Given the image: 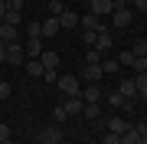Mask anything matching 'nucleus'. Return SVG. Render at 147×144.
I'll use <instances>...</instances> for the list:
<instances>
[{
    "label": "nucleus",
    "mask_w": 147,
    "mask_h": 144,
    "mask_svg": "<svg viewBox=\"0 0 147 144\" xmlns=\"http://www.w3.org/2000/svg\"><path fill=\"white\" fill-rule=\"evenodd\" d=\"M79 26L92 30V33H105V30H111V23L101 20V16H95V13H85V16H79Z\"/></svg>",
    "instance_id": "1"
},
{
    "label": "nucleus",
    "mask_w": 147,
    "mask_h": 144,
    "mask_svg": "<svg viewBox=\"0 0 147 144\" xmlns=\"http://www.w3.org/2000/svg\"><path fill=\"white\" fill-rule=\"evenodd\" d=\"M56 85H59V92H62V95H82V89H79V75H59L56 79Z\"/></svg>",
    "instance_id": "2"
},
{
    "label": "nucleus",
    "mask_w": 147,
    "mask_h": 144,
    "mask_svg": "<svg viewBox=\"0 0 147 144\" xmlns=\"http://www.w3.org/2000/svg\"><path fill=\"white\" fill-rule=\"evenodd\" d=\"M108 23H111L115 30H124V26H131V23H134V20H131V7H118V10L111 13V20H108Z\"/></svg>",
    "instance_id": "3"
},
{
    "label": "nucleus",
    "mask_w": 147,
    "mask_h": 144,
    "mask_svg": "<svg viewBox=\"0 0 147 144\" xmlns=\"http://www.w3.org/2000/svg\"><path fill=\"white\" fill-rule=\"evenodd\" d=\"M42 49H46V43H42V36H30L26 43H23V53H26V59H39Z\"/></svg>",
    "instance_id": "4"
},
{
    "label": "nucleus",
    "mask_w": 147,
    "mask_h": 144,
    "mask_svg": "<svg viewBox=\"0 0 147 144\" xmlns=\"http://www.w3.org/2000/svg\"><path fill=\"white\" fill-rule=\"evenodd\" d=\"M88 13H95V16L105 20V16L115 13V3H111V0H88Z\"/></svg>",
    "instance_id": "5"
},
{
    "label": "nucleus",
    "mask_w": 147,
    "mask_h": 144,
    "mask_svg": "<svg viewBox=\"0 0 147 144\" xmlns=\"http://www.w3.org/2000/svg\"><path fill=\"white\" fill-rule=\"evenodd\" d=\"M23 59H26V53H23V43H7V62H10V66H20Z\"/></svg>",
    "instance_id": "6"
},
{
    "label": "nucleus",
    "mask_w": 147,
    "mask_h": 144,
    "mask_svg": "<svg viewBox=\"0 0 147 144\" xmlns=\"http://www.w3.org/2000/svg\"><path fill=\"white\" fill-rule=\"evenodd\" d=\"M39 62H42V69H46V72H56V69H59V53H56V49H42Z\"/></svg>",
    "instance_id": "7"
},
{
    "label": "nucleus",
    "mask_w": 147,
    "mask_h": 144,
    "mask_svg": "<svg viewBox=\"0 0 147 144\" xmlns=\"http://www.w3.org/2000/svg\"><path fill=\"white\" fill-rule=\"evenodd\" d=\"M0 43H20V26L0 23Z\"/></svg>",
    "instance_id": "8"
},
{
    "label": "nucleus",
    "mask_w": 147,
    "mask_h": 144,
    "mask_svg": "<svg viewBox=\"0 0 147 144\" xmlns=\"http://www.w3.org/2000/svg\"><path fill=\"white\" fill-rule=\"evenodd\" d=\"M36 141H39V144H62V131H59L56 124H53V128L39 131V138H36Z\"/></svg>",
    "instance_id": "9"
},
{
    "label": "nucleus",
    "mask_w": 147,
    "mask_h": 144,
    "mask_svg": "<svg viewBox=\"0 0 147 144\" xmlns=\"http://www.w3.org/2000/svg\"><path fill=\"white\" fill-rule=\"evenodd\" d=\"M111 46H115V36H111V30H105V33H98V39H95V46H92V49H98V53L105 56Z\"/></svg>",
    "instance_id": "10"
},
{
    "label": "nucleus",
    "mask_w": 147,
    "mask_h": 144,
    "mask_svg": "<svg viewBox=\"0 0 147 144\" xmlns=\"http://www.w3.org/2000/svg\"><path fill=\"white\" fill-rule=\"evenodd\" d=\"M101 98H105V95H101V89H98V82H92V85H88V89L82 92V101H85V105H98Z\"/></svg>",
    "instance_id": "11"
},
{
    "label": "nucleus",
    "mask_w": 147,
    "mask_h": 144,
    "mask_svg": "<svg viewBox=\"0 0 147 144\" xmlns=\"http://www.w3.org/2000/svg\"><path fill=\"white\" fill-rule=\"evenodd\" d=\"M101 75H105V72H101V66H82L79 79H85V82H88V85H92V82H98Z\"/></svg>",
    "instance_id": "12"
},
{
    "label": "nucleus",
    "mask_w": 147,
    "mask_h": 144,
    "mask_svg": "<svg viewBox=\"0 0 147 144\" xmlns=\"http://www.w3.org/2000/svg\"><path fill=\"white\" fill-rule=\"evenodd\" d=\"M105 128H108L111 134H124L127 128H131V124H127V121H124L121 115H115V118H108V121H105Z\"/></svg>",
    "instance_id": "13"
},
{
    "label": "nucleus",
    "mask_w": 147,
    "mask_h": 144,
    "mask_svg": "<svg viewBox=\"0 0 147 144\" xmlns=\"http://www.w3.org/2000/svg\"><path fill=\"white\" fill-rule=\"evenodd\" d=\"M118 92L124 98H131V101H137V82L134 79H121V85H118Z\"/></svg>",
    "instance_id": "14"
},
{
    "label": "nucleus",
    "mask_w": 147,
    "mask_h": 144,
    "mask_svg": "<svg viewBox=\"0 0 147 144\" xmlns=\"http://www.w3.org/2000/svg\"><path fill=\"white\" fill-rule=\"evenodd\" d=\"M59 30H62V26H59V16H49V20H42V39H53Z\"/></svg>",
    "instance_id": "15"
},
{
    "label": "nucleus",
    "mask_w": 147,
    "mask_h": 144,
    "mask_svg": "<svg viewBox=\"0 0 147 144\" xmlns=\"http://www.w3.org/2000/svg\"><path fill=\"white\" fill-rule=\"evenodd\" d=\"M105 101H108L111 108H131V105H134V101H131V98H124L121 92H111V95H105Z\"/></svg>",
    "instance_id": "16"
},
{
    "label": "nucleus",
    "mask_w": 147,
    "mask_h": 144,
    "mask_svg": "<svg viewBox=\"0 0 147 144\" xmlns=\"http://www.w3.org/2000/svg\"><path fill=\"white\" fill-rule=\"evenodd\" d=\"M59 26H62V30H72V26H79V13L65 7V13L59 16Z\"/></svg>",
    "instance_id": "17"
},
{
    "label": "nucleus",
    "mask_w": 147,
    "mask_h": 144,
    "mask_svg": "<svg viewBox=\"0 0 147 144\" xmlns=\"http://www.w3.org/2000/svg\"><path fill=\"white\" fill-rule=\"evenodd\" d=\"M62 105H65V112H69V115H79L82 108H85V101H82V95H72V98H65Z\"/></svg>",
    "instance_id": "18"
},
{
    "label": "nucleus",
    "mask_w": 147,
    "mask_h": 144,
    "mask_svg": "<svg viewBox=\"0 0 147 144\" xmlns=\"http://www.w3.org/2000/svg\"><path fill=\"white\" fill-rule=\"evenodd\" d=\"M121 144H141V128H137V124L127 128L124 134H121Z\"/></svg>",
    "instance_id": "19"
},
{
    "label": "nucleus",
    "mask_w": 147,
    "mask_h": 144,
    "mask_svg": "<svg viewBox=\"0 0 147 144\" xmlns=\"http://www.w3.org/2000/svg\"><path fill=\"white\" fill-rule=\"evenodd\" d=\"M42 72H46V69H42V62H39V59H26V75H33V79H39Z\"/></svg>",
    "instance_id": "20"
},
{
    "label": "nucleus",
    "mask_w": 147,
    "mask_h": 144,
    "mask_svg": "<svg viewBox=\"0 0 147 144\" xmlns=\"http://www.w3.org/2000/svg\"><path fill=\"white\" fill-rule=\"evenodd\" d=\"M65 13V0H49V16H62Z\"/></svg>",
    "instance_id": "21"
},
{
    "label": "nucleus",
    "mask_w": 147,
    "mask_h": 144,
    "mask_svg": "<svg viewBox=\"0 0 147 144\" xmlns=\"http://www.w3.org/2000/svg\"><path fill=\"white\" fill-rule=\"evenodd\" d=\"M118 69H121V62H118V59H101V72H105V75L118 72Z\"/></svg>",
    "instance_id": "22"
},
{
    "label": "nucleus",
    "mask_w": 147,
    "mask_h": 144,
    "mask_svg": "<svg viewBox=\"0 0 147 144\" xmlns=\"http://www.w3.org/2000/svg\"><path fill=\"white\" fill-rule=\"evenodd\" d=\"M0 23H10V26H20V23H23V13H16V10H7V16H3Z\"/></svg>",
    "instance_id": "23"
},
{
    "label": "nucleus",
    "mask_w": 147,
    "mask_h": 144,
    "mask_svg": "<svg viewBox=\"0 0 147 144\" xmlns=\"http://www.w3.org/2000/svg\"><path fill=\"white\" fill-rule=\"evenodd\" d=\"M30 36H42V23H36V20H26V39Z\"/></svg>",
    "instance_id": "24"
},
{
    "label": "nucleus",
    "mask_w": 147,
    "mask_h": 144,
    "mask_svg": "<svg viewBox=\"0 0 147 144\" xmlns=\"http://www.w3.org/2000/svg\"><path fill=\"white\" fill-rule=\"evenodd\" d=\"M85 66H101V53L98 49H88L85 53Z\"/></svg>",
    "instance_id": "25"
},
{
    "label": "nucleus",
    "mask_w": 147,
    "mask_h": 144,
    "mask_svg": "<svg viewBox=\"0 0 147 144\" xmlns=\"http://www.w3.org/2000/svg\"><path fill=\"white\" fill-rule=\"evenodd\" d=\"M134 82H137V95H144V98H147V72L134 75Z\"/></svg>",
    "instance_id": "26"
},
{
    "label": "nucleus",
    "mask_w": 147,
    "mask_h": 144,
    "mask_svg": "<svg viewBox=\"0 0 147 144\" xmlns=\"http://www.w3.org/2000/svg\"><path fill=\"white\" fill-rule=\"evenodd\" d=\"M131 69H134L137 75H141V72H147V59H144V56H134V59H131Z\"/></svg>",
    "instance_id": "27"
},
{
    "label": "nucleus",
    "mask_w": 147,
    "mask_h": 144,
    "mask_svg": "<svg viewBox=\"0 0 147 144\" xmlns=\"http://www.w3.org/2000/svg\"><path fill=\"white\" fill-rule=\"evenodd\" d=\"M65 118H69V112H65V105H56V108H53V121H56V124H62Z\"/></svg>",
    "instance_id": "28"
},
{
    "label": "nucleus",
    "mask_w": 147,
    "mask_h": 144,
    "mask_svg": "<svg viewBox=\"0 0 147 144\" xmlns=\"http://www.w3.org/2000/svg\"><path fill=\"white\" fill-rule=\"evenodd\" d=\"M82 115H85V118H92V121H98L101 108H98V105H85V108H82Z\"/></svg>",
    "instance_id": "29"
},
{
    "label": "nucleus",
    "mask_w": 147,
    "mask_h": 144,
    "mask_svg": "<svg viewBox=\"0 0 147 144\" xmlns=\"http://www.w3.org/2000/svg\"><path fill=\"white\" fill-rule=\"evenodd\" d=\"M131 53H134V56H147V39H134Z\"/></svg>",
    "instance_id": "30"
},
{
    "label": "nucleus",
    "mask_w": 147,
    "mask_h": 144,
    "mask_svg": "<svg viewBox=\"0 0 147 144\" xmlns=\"http://www.w3.org/2000/svg\"><path fill=\"white\" fill-rule=\"evenodd\" d=\"M95 39H98V33H92V30H82V43H85V46H95Z\"/></svg>",
    "instance_id": "31"
},
{
    "label": "nucleus",
    "mask_w": 147,
    "mask_h": 144,
    "mask_svg": "<svg viewBox=\"0 0 147 144\" xmlns=\"http://www.w3.org/2000/svg\"><path fill=\"white\" fill-rule=\"evenodd\" d=\"M131 59H134V53H131V49H124V53L118 56V62H121V66H131Z\"/></svg>",
    "instance_id": "32"
},
{
    "label": "nucleus",
    "mask_w": 147,
    "mask_h": 144,
    "mask_svg": "<svg viewBox=\"0 0 147 144\" xmlns=\"http://www.w3.org/2000/svg\"><path fill=\"white\" fill-rule=\"evenodd\" d=\"M7 10H16V13H23V0H7Z\"/></svg>",
    "instance_id": "33"
},
{
    "label": "nucleus",
    "mask_w": 147,
    "mask_h": 144,
    "mask_svg": "<svg viewBox=\"0 0 147 144\" xmlns=\"http://www.w3.org/2000/svg\"><path fill=\"white\" fill-rule=\"evenodd\" d=\"M10 92H13L10 82H0V98H10Z\"/></svg>",
    "instance_id": "34"
},
{
    "label": "nucleus",
    "mask_w": 147,
    "mask_h": 144,
    "mask_svg": "<svg viewBox=\"0 0 147 144\" xmlns=\"http://www.w3.org/2000/svg\"><path fill=\"white\" fill-rule=\"evenodd\" d=\"M105 144H121V134H111V131H108V134H105Z\"/></svg>",
    "instance_id": "35"
},
{
    "label": "nucleus",
    "mask_w": 147,
    "mask_h": 144,
    "mask_svg": "<svg viewBox=\"0 0 147 144\" xmlns=\"http://www.w3.org/2000/svg\"><path fill=\"white\" fill-rule=\"evenodd\" d=\"M134 3V10H141V13H147V0H131Z\"/></svg>",
    "instance_id": "36"
},
{
    "label": "nucleus",
    "mask_w": 147,
    "mask_h": 144,
    "mask_svg": "<svg viewBox=\"0 0 147 144\" xmlns=\"http://www.w3.org/2000/svg\"><path fill=\"white\" fill-rule=\"evenodd\" d=\"M0 141H10V128L7 124H0Z\"/></svg>",
    "instance_id": "37"
},
{
    "label": "nucleus",
    "mask_w": 147,
    "mask_h": 144,
    "mask_svg": "<svg viewBox=\"0 0 147 144\" xmlns=\"http://www.w3.org/2000/svg\"><path fill=\"white\" fill-rule=\"evenodd\" d=\"M0 62H7V43H0Z\"/></svg>",
    "instance_id": "38"
},
{
    "label": "nucleus",
    "mask_w": 147,
    "mask_h": 144,
    "mask_svg": "<svg viewBox=\"0 0 147 144\" xmlns=\"http://www.w3.org/2000/svg\"><path fill=\"white\" fill-rule=\"evenodd\" d=\"M7 16V0H0V20Z\"/></svg>",
    "instance_id": "39"
},
{
    "label": "nucleus",
    "mask_w": 147,
    "mask_h": 144,
    "mask_svg": "<svg viewBox=\"0 0 147 144\" xmlns=\"http://www.w3.org/2000/svg\"><path fill=\"white\" fill-rule=\"evenodd\" d=\"M141 144H147V131H144V134H141Z\"/></svg>",
    "instance_id": "40"
},
{
    "label": "nucleus",
    "mask_w": 147,
    "mask_h": 144,
    "mask_svg": "<svg viewBox=\"0 0 147 144\" xmlns=\"http://www.w3.org/2000/svg\"><path fill=\"white\" fill-rule=\"evenodd\" d=\"M0 144H16V141H13V138H10V141H0Z\"/></svg>",
    "instance_id": "41"
},
{
    "label": "nucleus",
    "mask_w": 147,
    "mask_h": 144,
    "mask_svg": "<svg viewBox=\"0 0 147 144\" xmlns=\"http://www.w3.org/2000/svg\"><path fill=\"white\" fill-rule=\"evenodd\" d=\"M65 3H75V0H65Z\"/></svg>",
    "instance_id": "42"
},
{
    "label": "nucleus",
    "mask_w": 147,
    "mask_h": 144,
    "mask_svg": "<svg viewBox=\"0 0 147 144\" xmlns=\"http://www.w3.org/2000/svg\"><path fill=\"white\" fill-rule=\"evenodd\" d=\"M144 59H147V56H144Z\"/></svg>",
    "instance_id": "43"
}]
</instances>
